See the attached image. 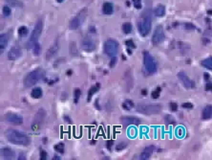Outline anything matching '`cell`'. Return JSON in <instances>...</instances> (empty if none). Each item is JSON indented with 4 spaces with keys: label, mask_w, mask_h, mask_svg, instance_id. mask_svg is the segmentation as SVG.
<instances>
[{
    "label": "cell",
    "mask_w": 212,
    "mask_h": 160,
    "mask_svg": "<svg viewBox=\"0 0 212 160\" xmlns=\"http://www.w3.org/2000/svg\"><path fill=\"white\" fill-rule=\"evenodd\" d=\"M54 160H59L60 159V157L59 156H58V155H54V158H53Z\"/></svg>",
    "instance_id": "db71d44e"
},
{
    "label": "cell",
    "mask_w": 212,
    "mask_h": 160,
    "mask_svg": "<svg viewBox=\"0 0 212 160\" xmlns=\"http://www.w3.org/2000/svg\"><path fill=\"white\" fill-rule=\"evenodd\" d=\"M156 151V147L151 145V146H147L146 148H144V150L142 151V152L139 155V159L141 160H147L151 157V155L153 154V152Z\"/></svg>",
    "instance_id": "ac0fdd59"
},
{
    "label": "cell",
    "mask_w": 212,
    "mask_h": 160,
    "mask_svg": "<svg viewBox=\"0 0 212 160\" xmlns=\"http://www.w3.org/2000/svg\"><path fill=\"white\" fill-rule=\"evenodd\" d=\"M165 122L168 125H175V120L171 115H166L165 116Z\"/></svg>",
    "instance_id": "f35d334b"
},
{
    "label": "cell",
    "mask_w": 212,
    "mask_h": 160,
    "mask_svg": "<svg viewBox=\"0 0 212 160\" xmlns=\"http://www.w3.org/2000/svg\"><path fill=\"white\" fill-rule=\"evenodd\" d=\"M185 28H186V30L191 31V30H196V26L193 25L192 23H186V24H185Z\"/></svg>",
    "instance_id": "7bdbcfd3"
},
{
    "label": "cell",
    "mask_w": 212,
    "mask_h": 160,
    "mask_svg": "<svg viewBox=\"0 0 212 160\" xmlns=\"http://www.w3.org/2000/svg\"><path fill=\"white\" fill-rule=\"evenodd\" d=\"M119 47H120V44L116 40L108 38V40L104 42L103 50H104V53L107 55L108 57L112 58V57H116V55L118 54Z\"/></svg>",
    "instance_id": "9c48e42d"
},
{
    "label": "cell",
    "mask_w": 212,
    "mask_h": 160,
    "mask_svg": "<svg viewBox=\"0 0 212 160\" xmlns=\"http://www.w3.org/2000/svg\"><path fill=\"white\" fill-rule=\"evenodd\" d=\"M99 88H100V84H98V82L90 87V89L88 90V93H87V102H90L91 101L93 95L99 90Z\"/></svg>",
    "instance_id": "7402d4cb"
},
{
    "label": "cell",
    "mask_w": 212,
    "mask_h": 160,
    "mask_svg": "<svg viewBox=\"0 0 212 160\" xmlns=\"http://www.w3.org/2000/svg\"><path fill=\"white\" fill-rule=\"evenodd\" d=\"M8 43H9L8 34H1V36H0V53L1 54L4 52L5 49H6Z\"/></svg>",
    "instance_id": "44dd1931"
},
{
    "label": "cell",
    "mask_w": 212,
    "mask_h": 160,
    "mask_svg": "<svg viewBox=\"0 0 212 160\" xmlns=\"http://www.w3.org/2000/svg\"><path fill=\"white\" fill-rule=\"evenodd\" d=\"M95 104H96V107H97L98 110H100V107L98 106V100H97V101H96V103H95Z\"/></svg>",
    "instance_id": "816d5d0a"
},
{
    "label": "cell",
    "mask_w": 212,
    "mask_h": 160,
    "mask_svg": "<svg viewBox=\"0 0 212 160\" xmlns=\"http://www.w3.org/2000/svg\"><path fill=\"white\" fill-rule=\"evenodd\" d=\"M122 82H123V86H124L125 91L129 92L132 89L133 85H134V78H133L131 69H127L125 71V73L123 75V79H122Z\"/></svg>",
    "instance_id": "4fadbf2b"
},
{
    "label": "cell",
    "mask_w": 212,
    "mask_h": 160,
    "mask_svg": "<svg viewBox=\"0 0 212 160\" xmlns=\"http://www.w3.org/2000/svg\"><path fill=\"white\" fill-rule=\"evenodd\" d=\"M87 12L88 10L87 8H83L82 10H80L79 13H77L76 15H75L73 18H72L69 22V28L71 30H76L77 28H80V25L84 22L86 15H87Z\"/></svg>",
    "instance_id": "52a82bcc"
},
{
    "label": "cell",
    "mask_w": 212,
    "mask_h": 160,
    "mask_svg": "<svg viewBox=\"0 0 212 160\" xmlns=\"http://www.w3.org/2000/svg\"><path fill=\"white\" fill-rule=\"evenodd\" d=\"M136 110L144 115H155L161 112L163 107L161 104H138Z\"/></svg>",
    "instance_id": "277c9868"
},
{
    "label": "cell",
    "mask_w": 212,
    "mask_h": 160,
    "mask_svg": "<svg viewBox=\"0 0 212 160\" xmlns=\"http://www.w3.org/2000/svg\"><path fill=\"white\" fill-rule=\"evenodd\" d=\"M154 14L156 16H158V18H163L165 14V7L161 4L159 5V6H157L154 10Z\"/></svg>",
    "instance_id": "cb8c5ba5"
},
{
    "label": "cell",
    "mask_w": 212,
    "mask_h": 160,
    "mask_svg": "<svg viewBox=\"0 0 212 160\" xmlns=\"http://www.w3.org/2000/svg\"><path fill=\"white\" fill-rule=\"evenodd\" d=\"M143 64L148 75H154L158 71L157 62H156L155 59L148 51L143 52Z\"/></svg>",
    "instance_id": "5b68a950"
},
{
    "label": "cell",
    "mask_w": 212,
    "mask_h": 160,
    "mask_svg": "<svg viewBox=\"0 0 212 160\" xmlns=\"http://www.w3.org/2000/svg\"><path fill=\"white\" fill-rule=\"evenodd\" d=\"M201 65H202L203 67L212 71V57H208L203 59L202 62H201Z\"/></svg>",
    "instance_id": "4316f807"
},
{
    "label": "cell",
    "mask_w": 212,
    "mask_h": 160,
    "mask_svg": "<svg viewBox=\"0 0 212 160\" xmlns=\"http://www.w3.org/2000/svg\"><path fill=\"white\" fill-rule=\"evenodd\" d=\"M203 120H208L212 118V104H206L202 111Z\"/></svg>",
    "instance_id": "ffe728a7"
},
{
    "label": "cell",
    "mask_w": 212,
    "mask_h": 160,
    "mask_svg": "<svg viewBox=\"0 0 212 160\" xmlns=\"http://www.w3.org/2000/svg\"><path fill=\"white\" fill-rule=\"evenodd\" d=\"M178 78H179L182 85L185 86L186 89H190V88H193L195 86L194 82L189 79V77L186 75V72H183V71H181V72L178 73Z\"/></svg>",
    "instance_id": "5bb4252c"
},
{
    "label": "cell",
    "mask_w": 212,
    "mask_h": 160,
    "mask_svg": "<svg viewBox=\"0 0 212 160\" xmlns=\"http://www.w3.org/2000/svg\"><path fill=\"white\" fill-rule=\"evenodd\" d=\"M44 75H45V72L41 68H36L31 71V72H29L25 76V78L23 80L24 86L26 88H29L36 85L41 79L44 78Z\"/></svg>",
    "instance_id": "3957f363"
},
{
    "label": "cell",
    "mask_w": 212,
    "mask_h": 160,
    "mask_svg": "<svg viewBox=\"0 0 212 160\" xmlns=\"http://www.w3.org/2000/svg\"><path fill=\"white\" fill-rule=\"evenodd\" d=\"M170 109H171V111H177L178 110V104L176 103H171L170 104Z\"/></svg>",
    "instance_id": "bcb514c9"
},
{
    "label": "cell",
    "mask_w": 212,
    "mask_h": 160,
    "mask_svg": "<svg viewBox=\"0 0 212 160\" xmlns=\"http://www.w3.org/2000/svg\"><path fill=\"white\" fill-rule=\"evenodd\" d=\"M17 33H18V36L19 37H25L28 35V33H29V30L26 26H21L18 28L17 30Z\"/></svg>",
    "instance_id": "d6a6232c"
},
{
    "label": "cell",
    "mask_w": 212,
    "mask_h": 160,
    "mask_svg": "<svg viewBox=\"0 0 212 160\" xmlns=\"http://www.w3.org/2000/svg\"><path fill=\"white\" fill-rule=\"evenodd\" d=\"M204 79H205V80H208V78H209V76H208V74H207V73H204Z\"/></svg>",
    "instance_id": "f5cc1de1"
},
{
    "label": "cell",
    "mask_w": 212,
    "mask_h": 160,
    "mask_svg": "<svg viewBox=\"0 0 212 160\" xmlns=\"http://www.w3.org/2000/svg\"><path fill=\"white\" fill-rule=\"evenodd\" d=\"M43 95V92H42V89L40 87H35L33 89H32V92H31V96L33 98V99H40Z\"/></svg>",
    "instance_id": "484cf974"
},
{
    "label": "cell",
    "mask_w": 212,
    "mask_h": 160,
    "mask_svg": "<svg viewBox=\"0 0 212 160\" xmlns=\"http://www.w3.org/2000/svg\"><path fill=\"white\" fill-rule=\"evenodd\" d=\"M5 137L10 143L17 146H29L31 142L27 134L14 129H8L5 130Z\"/></svg>",
    "instance_id": "6da1fadb"
},
{
    "label": "cell",
    "mask_w": 212,
    "mask_h": 160,
    "mask_svg": "<svg viewBox=\"0 0 212 160\" xmlns=\"http://www.w3.org/2000/svg\"><path fill=\"white\" fill-rule=\"evenodd\" d=\"M4 118L8 123L14 126H20L23 124V118H22V116L14 112H8L7 114H5Z\"/></svg>",
    "instance_id": "7c38bea8"
},
{
    "label": "cell",
    "mask_w": 212,
    "mask_h": 160,
    "mask_svg": "<svg viewBox=\"0 0 212 160\" xmlns=\"http://www.w3.org/2000/svg\"><path fill=\"white\" fill-rule=\"evenodd\" d=\"M22 56V51L19 46L14 45L13 47H11L10 51L8 52V59L9 60H16L17 59H19Z\"/></svg>",
    "instance_id": "2e32d148"
},
{
    "label": "cell",
    "mask_w": 212,
    "mask_h": 160,
    "mask_svg": "<svg viewBox=\"0 0 212 160\" xmlns=\"http://www.w3.org/2000/svg\"><path fill=\"white\" fill-rule=\"evenodd\" d=\"M116 63H117V58H116V57H112V58H111V59H110L109 66H110L111 68H112V67H115Z\"/></svg>",
    "instance_id": "ee69618b"
},
{
    "label": "cell",
    "mask_w": 212,
    "mask_h": 160,
    "mask_svg": "<svg viewBox=\"0 0 212 160\" xmlns=\"http://www.w3.org/2000/svg\"><path fill=\"white\" fill-rule=\"evenodd\" d=\"M47 157H48L47 152L44 150H40V152H39V158H40V160H46Z\"/></svg>",
    "instance_id": "60d3db41"
},
{
    "label": "cell",
    "mask_w": 212,
    "mask_h": 160,
    "mask_svg": "<svg viewBox=\"0 0 212 160\" xmlns=\"http://www.w3.org/2000/svg\"><path fill=\"white\" fill-rule=\"evenodd\" d=\"M182 107L183 108H192L193 107V104L191 103H183L182 104Z\"/></svg>",
    "instance_id": "7dc6e473"
},
{
    "label": "cell",
    "mask_w": 212,
    "mask_h": 160,
    "mask_svg": "<svg viewBox=\"0 0 212 160\" xmlns=\"http://www.w3.org/2000/svg\"><path fill=\"white\" fill-rule=\"evenodd\" d=\"M54 150L57 152H59V153H63L64 152V150H65V146L63 143H58V144H55L54 146Z\"/></svg>",
    "instance_id": "1f68e13d"
},
{
    "label": "cell",
    "mask_w": 212,
    "mask_h": 160,
    "mask_svg": "<svg viewBox=\"0 0 212 160\" xmlns=\"http://www.w3.org/2000/svg\"><path fill=\"white\" fill-rule=\"evenodd\" d=\"M120 123L123 126H139L141 124V119L134 116H122L120 118Z\"/></svg>",
    "instance_id": "9a60e30c"
},
{
    "label": "cell",
    "mask_w": 212,
    "mask_h": 160,
    "mask_svg": "<svg viewBox=\"0 0 212 160\" xmlns=\"http://www.w3.org/2000/svg\"><path fill=\"white\" fill-rule=\"evenodd\" d=\"M125 45H126V47L131 48V49H135L136 48V44H135V42H134L133 40H125Z\"/></svg>",
    "instance_id": "8d00e7d4"
},
{
    "label": "cell",
    "mask_w": 212,
    "mask_h": 160,
    "mask_svg": "<svg viewBox=\"0 0 212 160\" xmlns=\"http://www.w3.org/2000/svg\"><path fill=\"white\" fill-rule=\"evenodd\" d=\"M133 1V4H134V6H135L136 9H141L142 6V0H132Z\"/></svg>",
    "instance_id": "b9f144b4"
},
{
    "label": "cell",
    "mask_w": 212,
    "mask_h": 160,
    "mask_svg": "<svg viewBox=\"0 0 212 160\" xmlns=\"http://www.w3.org/2000/svg\"><path fill=\"white\" fill-rule=\"evenodd\" d=\"M150 12H151L150 10H146L139 19L138 30H139V34H141L142 37H146L150 33V31H151L152 20H151Z\"/></svg>",
    "instance_id": "7a4b0ae2"
},
{
    "label": "cell",
    "mask_w": 212,
    "mask_h": 160,
    "mask_svg": "<svg viewBox=\"0 0 212 160\" xmlns=\"http://www.w3.org/2000/svg\"><path fill=\"white\" fill-rule=\"evenodd\" d=\"M205 90L212 91V82H206V85H205Z\"/></svg>",
    "instance_id": "c3c4849f"
},
{
    "label": "cell",
    "mask_w": 212,
    "mask_h": 160,
    "mask_svg": "<svg viewBox=\"0 0 212 160\" xmlns=\"http://www.w3.org/2000/svg\"><path fill=\"white\" fill-rule=\"evenodd\" d=\"M32 49H33V53L35 56H39L40 53H41V46H40L39 43L36 42L35 45L32 47Z\"/></svg>",
    "instance_id": "4dcf8cb0"
},
{
    "label": "cell",
    "mask_w": 212,
    "mask_h": 160,
    "mask_svg": "<svg viewBox=\"0 0 212 160\" xmlns=\"http://www.w3.org/2000/svg\"><path fill=\"white\" fill-rule=\"evenodd\" d=\"M80 95H81V90L80 89V88H75V90H74V102H75V104H77Z\"/></svg>",
    "instance_id": "e575fe53"
},
{
    "label": "cell",
    "mask_w": 212,
    "mask_h": 160,
    "mask_svg": "<svg viewBox=\"0 0 212 160\" xmlns=\"http://www.w3.org/2000/svg\"><path fill=\"white\" fill-rule=\"evenodd\" d=\"M5 1L13 7H22V2L19 0H5Z\"/></svg>",
    "instance_id": "836d02e7"
},
{
    "label": "cell",
    "mask_w": 212,
    "mask_h": 160,
    "mask_svg": "<svg viewBox=\"0 0 212 160\" xmlns=\"http://www.w3.org/2000/svg\"><path fill=\"white\" fill-rule=\"evenodd\" d=\"M126 147H127V143L126 142H120L119 144L116 146V151H118V152L123 151Z\"/></svg>",
    "instance_id": "d590c367"
},
{
    "label": "cell",
    "mask_w": 212,
    "mask_h": 160,
    "mask_svg": "<svg viewBox=\"0 0 212 160\" xmlns=\"http://www.w3.org/2000/svg\"><path fill=\"white\" fill-rule=\"evenodd\" d=\"M113 4L110 2H105L102 6V13L104 14H113Z\"/></svg>",
    "instance_id": "603a6c76"
},
{
    "label": "cell",
    "mask_w": 212,
    "mask_h": 160,
    "mask_svg": "<svg viewBox=\"0 0 212 160\" xmlns=\"http://www.w3.org/2000/svg\"><path fill=\"white\" fill-rule=\"evenodd\" d=\"M64 1V0H57V2H58V3H62Z\"/></svg>",
    "instance_id": "6f0895ef"
},
{
    "label": "cell",
    "mask_w": 212,
    "mask_h": 160,
    "mask_svg": "<svg viewBox=\"0 0 212 160\" xmlns=\"http://www.w3.org/2000/svg\"><path fill=\"white\" fill-rule=\"evenodd\" d=\"M2 12H3L4 16H9L11 14V13H12V11H11V8L9 6H4Z\"/></svg>",
    "instance_id": "ab89813d"
},
{
    "label": "cell",
    "mask_w": 212,
    "mask_h": 160,
    "mask_svg": "<svg viewBox=\"0 0 212 160\" xmlns=\"http://www.w3.org/2000/svg\"><path fill=\"white\" fill-rule=\"evenodd\" d=\"M122 32L126 35L130 34L132 32V24L130 22H125V23L122 24Z\"/></svg>",
    "instance_id": "f1b7e54d"
},
{
    "label": "cell",
    "mask_w": 212,
    "mask_h": 160,
    "mask_svg": "<svg viewBox=\"0 0 212 160\" xmlns=\"http://www.w3.org/2000/svg\"><path fill=\"white\" fill-rule=\"evenodd\" d=\"M17 159H19V160H24V159H26V156H25V154H23V153H19V155H18V158Z\"/></svg>",
    "instance_id": "f907efd6"
},
{
    "label": "cell",
    "mask_w": 212,
    "mask_h": 160,
    "mask_svg": "<svg viewBox=\"0 0 212 160\" xmlns=\"http://www.w3.org/2000/svg\"><path fill=\"white\" fill-rule=\"evenodd\" d=\"M142 94H144V95H145L147 92H146V90H145V89H144V90H142Z\"/></svg>",
    "instance_id": "9f6ffc18"
},
{
    "label": "cell",
    "mask_w": 212,
    "mask_h": 160,
    "mask_svg": "<svg viewBox=\"0 0 212 160\" xmlns=\"http://www.w3.org/2000/svg\"><path fill=\"white\" fill-rule=\"evenodd\" d=\"M1 157L3 159H7V160H11L14 159L15 157V152L14 151H13L12 149L9 147H4L1 149Z\"/></svg>",
    "instance_id": "d6986e66"
},
{
    "label": "cell",
    "mask_w": 212,
    "mask_h": 160,
    "mask_svg": "<svg viewBox=\"0 0 212 160\" xmlns=\"http://www.w3.org/2000/svg\"><path fill=\"white\" fill-rule=\"evenodd\" d=\"M165 40V34L164 28L161 25H158L155 28V31L152 36V43L154 45H159V44L163 43Z\"/></svg>",
    "instance_id": "30bf717a"
},
{
    "label": "cell",
    "mask_w": 212,
    "mask_h": 160,
    "mask_svg": "<svg viewBox=\"0 0 212 160\" xmlns=\"http://www.w3.org/2000/svg\"><path fill=\"white\" fill-rule=\"evenodd\" d=\"M63 119H64V121L66 123H68V124H72L73 122H72V120H71V118L68 116V115H64L63 116Z\"/></svg>",
    "instance_id": "681fc988"
},
{
    "label": "cell",
    "mask_w": 212,
    "mask_h": 160,
    "mask_svg": "<svg viewBox=\"0 0 212 160\" xmlns=\"http://www.w3.org/2000/svg\"><path fill=\"white\" fill-rule=\"evenodd\" d=\"M69 52L70 55L72 57H77L79 56V50H77V46H76V43L72 41L69 45Z\"/></svg>",
    "instance_id": "d4e9b609"
},
{
    "label": "cell",
    "mask_w": 212,
    "mask_h": 160,
    "mask_svg": "<svg viewBox=\"0 0 212 160\" xmlns=\"http://www.w3.org/2000/svg\"><path fill=\"white\" fill-rule=\"evenodd\" d=\"M42 30H43V21L42 19H38L31 33L29 40L27 42V48H32L36 42H38V38L40 37Z\"/></svg>",
    "instance_id": "8992f818"
},
{
    "label": "cell",
    "mask_w": 212,
    "mask_h": 160,
    "mask_svg": "<svg viewBox=\"0 0 212 160\" xmlns=\"http://www.w3.org/2000/svg\"><path fill=\"white\" fill-rule=\"evenodd\" d=\"M179 49L182 55H186L187 53V51L190 49V46L185 42H179Z\"/></svg>",
    "instance_id": "83f0119b"
},
{
    "label": "cell",
    "mask_w": 212,
    "mask_h": 160,
    "mask_svg": "<svg viewBox=\"0 0 212 160\" xmlns=\"http://www.w3.org/2000/svg\"><path fill=\"white\" fill-rule=\"evenodd\" d=\"M67 75H72V70H69V71H67Z\"/></svg>",
    "instance_id": "11a10c76"
},
{
    "label": "cell",
    "mask_w": 212,
    "mask_h": 160,
    "mask_svg": "<svg viewBox=\"0 0 212 160\" xmlns=\"http://www.w3.org/2000/svg\"><path fill=\"white\" fill-rule=\"evenodd\" d=\"M46 110L44 108H39L37 110V112L35 114V117L33 119L32 123V130L33 131H37L41 129L42 125L45 122L46 119Z\"/></svg>",
    "instance_id": "ba28073f"
},
{
    "label": "cell",
    "mask_w": 212,
    "mask_h": 160,
    "mask_svg": "<svg viewBox=\"0 0 212 160\" xmlns=\"http://www.w3.org/2000/svg\"><path fill=\"white\" fill-rule=\"evenodd\" d=\"M113 145H114V141L113 140H108L107 143H106V148H107L109 151H111L112 150Z\"/></svg>",
    "instance_id": "f6af8a7d"
},
{
    "label": "cell",
    "mask_w": 212,
    "mask_h": 160,
    "mask_svg": "<svg viewBox=\"0 0 212 160\" xmlns=\"http://www.w3.org/2000/svg\"><path fill=\"white\" fill-rule=\"evenodd\" d=\"M122 107L125 110H131L134 107V103L132 100H125L123 103H122Z\"/></svg>",
    "instance_id": "f546056e"
},
{
    "label": "cell",
    "mask_w": 212,
    "mask_h": 160,
    "mask_svg": "<svg viewBox=\"0 0 212 160\" xmlns=\"http://www.w3.org/2000/svg\"><path fill=\"white\" fill-rule=\"evenodd\" d=\"M160 93H161V88L158 87V88H156L154 91H152L151 96H152L153 99H158L160 97Z\"/></svg>",
    "instance_id": "74e56055"
},
{
    "label": "cell",
    "mask_w": 212,
    "mask_h": 160,
    "mask_svg": "<svg viewBox=\"0 0 212 160\" xmlns=\"http://www.w3.org/2000/svg\"><path fill=\"white\" fill-rule=\"evenodd\" d=\"M80 46L82 50L85 52H93L96 50V48H97L96 42H95V40L90 37H86L83 38L81 40Z\"/></svg>",
    "instance_id": "8fae6325"
},
{
    "label": "cell",
    "mask_w": 212,
    "mask_h": 160,
    "mask_svg": "<svg viewBox=\"0 0 212 160\" xmlns=\"http://www.w3.org/2000/svg\"><path fill=\"white\" fill-rule=\"evenodd\" d=\"M58 50H59V43H58V40L57 38L55 41L53 43V45L47 50V52H46V59H53L55 56V55L58 54Z\"/></svg>",
    "instance_id": "e0dca14e"
}]
</instances>
